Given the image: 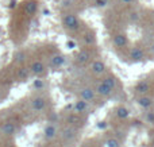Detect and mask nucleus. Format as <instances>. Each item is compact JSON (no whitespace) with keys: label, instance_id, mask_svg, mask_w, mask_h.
<instances>
[{"label":"nucleus","instance_id":"nucleus-16","mask_svg":"<svg viewBox=\"0 0 154 147\" xmlns=\"http://www.w3.org/2000/svg\"><path fill=\"white\" fill-rule=\"evenodd\" d=\"M137 92L138 93H142L145 94L147 91H149V84L146 82V81H141V82H138V85H137Z\"/></svg>","mask_w":154,"mask_h":147},{"label":"nucleus","instance_id":"nucleus-15","mask_svg":"<svg viewBox=\"0 0 154 147\" xmlns=\"http://www.w3.org/2000/svg\"><path fill=\"white\" fill-rule=\"evenodd\" d=\"M75 136H76V132L73 128H65L62 131V139L65 140H72Z\"/></svg>","mask_w":154,"mask_h":147},{"label":"nucleus","instance_id":"nucleus-9","mask_svg":"<svg viewBox=\"0 0 154 147\" xmlns=\"http://www.w3.org/2000/svg\"><path fill=\"white\" fill-rule=\"evenodd\" d=\"M112 91H114V89L112 88H109L108 85H106V84L104 82H101V84H99L97 85V88H96V92H97L99 94H100V96H109V94L112 93Z\"/></svg>","mask_w":154,"mask_h":147},{"label":"nucleus","instance_id":"nucleus-28","mask_svg":"<svg viewBox=\"0 0 154 147\" xmlns=\"http://www.w3.org/2000/svg\"><path fill=\"white\" fill-rule=\"evenodd\" d=\"M131 20H138V14H137V12L131 14Z\"/></svg>","mask_w":154,"mask_h":147},{"label":"nucleus","instance_id":"nucleus-21","mask_svg":"<svg viewBox=\"0 0 154 147\" xmlns=\"http://www.w3.org/2000/svg\"><path fill=\"white\" fill-rule=\"evenodd\" d=\"M106 147H119V143L116 139H108L106 142Z\"/></svg>","mask_w":154,"mask_h":147},{"label":"nucleus","instance_id":"nucleus-18","mask_svg":"<svg viewBox=\"0 0 154 147\" xmlns=\"http://www.w3.org/2000/svg\"><path fill=\"white\" fill-rule=\"evenodd\" d=\"M103 82L106 84V85H108L109 88L115 89V86H116V78H115L114 76H107V77L103 80Z\"/></svg>","mask_w":154,"mask_h":147},{"label":"nucleus","instance_id":"nucleus-12","mask_svg":"<svg viewBox=\"0 0 154 147\" xmlns=\"http://www.w3.org/2000/svg\"><path fill=\"white\" fill-rule=\"evenodd\" d=\"M127 37L123 34H118L114 37V45L116 46V47H125L126 45H127Z\"/></svg>","mask_w":154,"mask_h":147},{"label":"nucleus","instance_id":"nucleus-4","mask_svg":"<svg viewBox=\"0 0 154 147\" xmlns=\"http://www.w3.org/2000/svg\"><path fill=\"white\" fill-rule=\"evenodd\" d=\"M143 57H145V54H143V51H142V49H139V47H133V49H131L130 58L133 59L134 62L142 61V59H143Z\"/></svg>","mask_w":154,"mask_h":147},{"label":"nucleus","instance_id":"nucleus-23","mask_svg":"<svg viewBox=\"0 0 154 147\" xmlns=\"http://www.w3.org/2000/svg\"><path fill=\"white\" fill-rule=\"evenodd\" d=\"M43 86H45V82H43L42 80H35L34 81V88L35 89H42Z\"/></svg>","mask_w":154,"mask_h":147},{"label":"nucleus","instance_id":"nucleus-26","mask_svg":"<svg viewBox=\"0 0 154 147\" xmlns=\"http://www.w3.org/2000/svg\"><path fill=\"white\" fill-rule=\"evenodd\" d=\"M97 128H100V130L107 128V123H106V122H99V123H97Z\"/></svg>","mask_w":154,"mask_h":147},{"label":"nucleus","instance_id":"nucleus-10","mask_svg":"<svg viewBox=\"0 0 154 147\" xmlns=\"http://www.w3.org/2000/svg\"><path fill=\"white\" fill-rule=\"evenodd\" d=\"M92 72L97 76L103 74V73L106 72V65H104V62L103 61H95L92 64Z\"/></svg>","mask_w":154,"mask_h":147},{"label":"nucleus","instance_id":"nucleus-1","mask_svg":"<svg viewBox=\"0 0 154 147\" xmlns=\"http://www.w3.org/2000/svg\"><path fill=\"white\" fill-rule=\"evenodd\" d=\"M62 24H64L65 28L70 30V31H76L80 27L79 19H77V16L73 15V14H66V15L62 18Z\"/></svg>","mask_w":154,"mask_h":147},{"label":"nucleus","instance_id":"nucleus-32","mask_svg":"<svg viewBox=\"0 0 154 147\" xmlns=\"http://www.w3.org/2000/svg\"><path fill=\"white\" fill-rule=\"evenodd\" d=\"M10 147H14V146H10Z\"/></svg>","mask_w":154,"mask_h":147},{"label":"nucleus","instance_id":"nucleus-2","mask_svg":"<svg viewBox=\"0 0 154 147\" xmlns=\"http://www.w3.org/2000/svg\"><path fill=\"white\" fill-rule=\"evenodd\" d=\"M46 108V100L42 96H37L31 100V110L34 112H42Z\"/></svg>","mask_w":154,"mask_h":147},{"label":"nucleus","instance_id":"nucleus-7","mask_svg":"<svg viewBox=\"0 0 154 147\" xmlns=\"http://www.w3.org/2000/svg\"><path fill=\"white\" fill-rule=\"evenodd\" d=\"M80 97L85 101H91V100L95 99V91L92 88H84L80 92Z\"/></svg>","mask_w":154,"mask_h":147},{"label":"nucleus","instance_id":"nucleus-22","mask_svg":"<svg viewBox=\"0 0 154 147\" xmlns=\"http://www.w3.org/2000/svg\"><path fill=\"white\" fill-rule=\"evenodd\" d=\"M27 12H30V14H34L35 11H37V4L35 3H29V5H27Z\"/></svg>","mask_w":154,"mask_h":147},{"label":"nucleus","instance_id":"nucleus-19","mask_svg":"<svg viewBox=\"0 0 154 147\" xmlns=\"http://www.w3.org/2000/svg\"><path fill=\"white\" fill-rule=\"evenodd\" d=\"M84 40L87 45H93V43H95V38H93V35H91L89 32L84 35Z\"/></svg>","mask_w":154,"mask_h":147},{"label":"nucleus","instance_id":"nucleus-11","mask_svg":"<svg viewBox=\"0 0 154 147\" xmlns=\"http://www.w3.org/2000/svg\"><path fill=\"white\" fill-rule=\"evenodd\" d=\"M88 108V101H85V100H79V101L75 103V105H73V112L75 113H81L84 112L85 110Z\"/></svg>","mask_w":154,"mask_h":147},{"label":"nucleus","instance_id":"nucleus-20","mask_svg":"<svg viewBox=\"0 0 154 147\" xmlns=\"http://www.w3.org/2000/svg\"><path fill=\"white\" fill-rule=\"evenodd\" d=\"M27 76H29V69H26V68H22V69L19 70V78H20V80H24Z\"/></svg>","mask_w":154,"mask_h":147},{"label":"nucleus","instance_id":"nucleus-24","mask_svg":"<svg viewBox=\"0 0 154 147\" xmlns=\"http://www.w3.org/2000/svg\"><path fill=\"white\" fill-rule=\"evenodd\" d=\"M15 61L16 62H23L24 61V54L23 53H18L15 56Z\"/></svg>","mask_w":154,"mask_h":147},{"label":"nucleus","instance_id":"nucleus-8","mask_svg":"<svg viewBox=\"0 0 154 147\" xmlns=\"http://www.w3.org/2000/svg\"><path fill=\"white\" fill-rule=\"evenodd\" d=\"M65 57L62 56V54H56V56H53L50 58V64H51V66H54V68H61L62 65L65 64Z\"/></svg>","mask_w":154,"mask_h":147},{"label":"nucleus","instance_id":"nucleus-3","mask_svg":"<svg viewBox=\"0 0 154 147\" xmlns=\"http://www.w3.org/2000/svg\"><path fill=\"white\" fill-rule=\"evenodd\" d=\"M43 136L46 140H51L57 136V127L54 124H48L43 130Z\"/></svg>","mask_w":154,"mask_h":147},{"label":"nucleus","instance_id":"nucleus-14","mask_svg":"<svg viewBox=\"0 0 154 147\" xmlns=\"http://www.w3.org/2000/svg\"><path fill=\"white\" fill-rule=\"evenodd\" d=\"M138 104H139V107H142V108H149V107H152L153 101H152V99H150V97L141 96L138 99Z\"/></svg>","mask_w":154,"mask_h":147},{"label":"nucleus","instance_id":"nucleus-5","mask_svg":"<svg viewBox=\"0 0 154 147\" xmlns=\"http://www.w3.org/2000/svg\"><path fill=\"white\" fill-rule=\"evenodd\" d=\"M30 70H31L32 74L39 76V74H42V73L45 72V65H43L41 61H35V62H32V64H31Z\"/></svg>","mask_w":154,"mask_h":147},{"label":"nucleus","instance_id":"nucleus-13","mask_svg":"<svg viewBox=\"0 0 154 147\" xmlns=\"http://www.w3.org/2000/svg\"><path fill=\"white\" fill-rule=\"evenodd\" d=\"M89 58H91V53L88 50H82L77 54V62L79 64H85V62L89 61Z\"/></svg>","mask_w":154,"mask_h":147},{"label":"nucleus","instance_id":"nucleus-25","mask_svg":"<svg viewBox=\"0 0 154 147\" xmlns=\"http://www.w3.org/2000/svg\"><path fill=\"white\" fill-rule=\"evenodd\" d=\"M107 3H108V0H96V5L97 7H106Z\"/></svg>","mask_w":154,"mask_h":147},{"label":"nucleus","instance_id":"nucleus-17","mask_svg":"<svg viewBox=\"0 0 154 147\" xmlns=\"http://www.w3.org/2000/svg\"><path fill=\"white\" fill-rule=\"evenodd\" d=\"M128 115H130V112H128V110L126 107H119L116 110V116L119 119H127Z\"/></svg>","mask_w":154,"mask_h":147},{"label":"nucleus","instance_id":"nucleus-6","mask_svg":"<svg viewBox=\"0 0 154 147\" xmlns=\"http://www.w3.org/2000/svg\"><path fill=\"white\" fill-rule=\"evenodd\" d=\"M15 131H16V126H15V123H12V122H5V123L2 126V132L4 135H14Z\"/></svg>","mask_w":154,"mask_h":147},{"label":"nucleus","instance_id":"nucleus-30","mask_svg":"<svg viewBox=\"0 0 154 147\" xmlns=\"http://www.w3.org/2000/svg\"><path fill=\"white\" fill-rule=\"evenodd\" d=\"M120 3H123V4H130V3H133L134 0H119Z\"/></svg>","mask_w":154,"mask_h":147},{"label":"nucleus","instance_id":"nucleus-31","mask_svg":"<svg viewBox=\"0 0 154 147\" xmlns=\"http://www.w3.org/2000/svg\"><path fill=\"white\" fill-rule=\"evenodd\" d=\"M150 49H152V51L154 53V40H153V43H152V46H150Z\"/></svg>","mask_w":154,"mask_h":147},{"label":"nucleus","instance_id":"nucleus-27","mask_svg":"<svg viewBox=\"0 0 154 147\" xmlns=\"http://www.w3.org/2000/svg\"><path fill=\"white\" fill-rule=\"evenodd\" d=\"M66 46H68V49H75V47H76V43L73 42V40H68V42H66Z\"/></svg>","mask_w":154,"mask_h":147},{"label":"nucleus","instance_id":"nucleus-29","mask_svg":"<svg viewBox=\"0 0 154 147\" xmlns=\"http://www.w3.org/2000/svg\"><path fill=\"white\" fill-rule=\"evenodd\" d=\"M147 119H149L150 123H154V115L153 113H149V115H147Z\"/></svg>","mask_w":154,"mask_h":147}]
</instances>
